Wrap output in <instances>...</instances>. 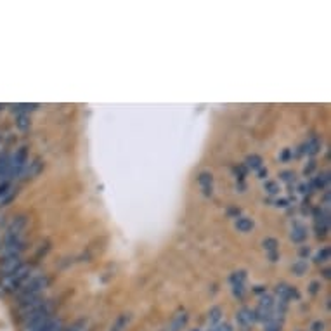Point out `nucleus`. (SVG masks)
<instances>
[{
  "label": "nucleus",
  "instance_id": "1",
  "mask_svg": "<svg viewBox=\"0 0 331 331\" xmlns=\"http://www.w3.org/2000/svg\"><path fill=\"white\" fill-rule=\"evenodd\" d=\"M30 272H32V266L23 264L18 271L13 272V274L2 278V283H0V291H2V293H16L19 288H21L23 284L30 279Z\"/></svg>",
  "mask_w": 331,
  "mask_h": 331
},
{
  "label": "nucleus",
  "instance_id": "2",
  "mask_svg": "<svg viewBox=\"0 0 331 331\" xmlns=\"http://www.w3.org/2000/svg\"><path fill=\"white\" fill-rule=\"evenodd\" d=\"M26 161H28V147L23 146L9 158V163H7L9 179H13V177H16L18 174H21V170L26 167Z\"/></svg>",
  "mask_w": 331,
  "mask_h": 331
},
{
  "label": "nucleus",
  "instance_id": "3",
  "mask_svg": "<svg viewBox=\"0 0 331 331\" xmlns=\"http://www.w3.org/2000/svg\"><path fill=\"white\" fill-rule=\"evenodd\" d=\"M26 215H18L14 217L13 220H11L9 227L6 229V234H4V241H13V239H18V237H21L23 231H25L26 227Z\"/></svg>",
  "mask_w": 331,
  "mask_h": 331
},
{
  "label": "nucleus",
  "instance_id": "4",
  "mask_svg": "<svg viewBox=\"0 0 331 331\" xmlns=\"http://www.w3.org/2000/svg\"><path fill=\"white\" fill-rule=\"evenodd\" d=\"M23 250H25V241H23V237H18V239L13 241H4L2 248H0V255H2V259H7V257H21Z\"/></svg>",
  "mask_w": 331,
  "mask_h": 331
},
{
  "label": "nucleus",
  "instance_id": "5",
  "mask_svg": "<svg viewBox=\"0 0 331 331\" xmlns=\"http://www.w3.org/2000/svg\"><path fill=\"white\" fill-rule=\"evenodd\" d=\"M21 266H23L21 257H7V259H2V264H0V276L6 278V276L13 274L14 271H18Z\"/></svg>",
  "mask_w": 331,
  "mask_h": 331
},
{
  "label": "nucleus",
  "instance_id": "6",
  "mask_svg": "<svg viewBox=\"0 0 331 331\" xmlns=\"http://www.w3.org/2000/svg\"><path fill=\"white\" fill-rule=\"evenodd\" d=\"M236 321H237V324L243 326V328H250V326H253L257 322L255 310L248 309V307H241L236 314Z\"/></svg>",
  "mask_w": 331,
  "mask_h": 331
},
{
  "label": "nucleus",
  "instance_id": "7",
  "mask_svg": "<svg viewBox=\"0 0 331 331\" xmlns=\"http://www.w3.org/2000/svg\"><path fill=\"white\" fill-rule=\"evenodd\" d=\"M189 322V314L186 312V310H182V312H177L172 317V321H170L169 324V331H182L188 326Z\"/></svg>",
  "mask_w": 331,
  "mask_h": 331
},
{
  "label": "nucleus",
  "instance_id": "8",
  "mask_svg": "<svg viewBox=\"0 0 331 331\" xmlns=\"http://www.w3.org/2000/svg\"><path fill=\"white\" fill-rule=\"evenodd\" d=\"M276 295H278L279 298L283 300V302H288L290 298H298V291L295 290L293 286H290V284L286 283H281L276 286Z\"/></svg>",
  "mask_w": 331,
  "mask_h": 331
},
{
  "label": "nucleus",
  "instance_id": "9",
  "mask_svg": "<svg viewBox=\"0 0 331 331\" xmlns=\"http://www.w3.org/2000/svg\"><path fill=\"white\" fill-rule=\"evenodd\" d=\"M198 184L201 186V189H203L206 196H210L213 189V175L210 172H201L200 177H198Z\"/></svg>",
  "mask_w": 331,
  "mask_h": 331
},
{
  "label": "nucleus",
  "instance_id": "10",
  "mask_svg": "<svg viewBox=\"0 0 331 331\" xmlns=\"http://www.w3.org/2000/svg\"><path fill=\"white\" fill-rule=\"evenodd\" d=\"M222 309L220 307H212V309L208 310V315H206V324L210 326V328H215L217 324H220L222 321Z\"/></svg>",
  "mask_w": 331,
  "mask_h": 331
},
{
  "label": "nucleus",
  "instance_id": "11",
  "mask_svg": "<svg viewBox=\"0 0 331 331\" xmlns=\"http://www.w3.org/2000/svg\"><path fill=\"white\" fill-rule=\"evenodd\" d=\"M42 167H44V163H42V159L40 158H37V159H33L32 163L28 165V169L25 170V177L26 179H30V177H35V175H38L40 174V170H42Z\"/></svg>",
  "mask_w": 331,
  "mask_h": 331
},
{
  "label": "nucleus",
  "instance_id": "12",
  "mask_svg": "<svg viewBox=\"0 0 331 331\" xmlns=\"http://www.w3.org/2000/svg\"><path fill=\"white\" fill-rule=\"evenodd\" d=\"M253 220L248 219V217H239V219L236 220V229L239 232H250L253 229Z\"/></svg>",
  "mask_w": 331,
  "mask_h": 331
},
{
  "label": "nucleus",
  "instance_id": "13",
  "mask_svg": "<svg viewBox=\"0 0 331 331\" xmlns=\"http://www.w3.org/2000/svg\"><path fill=\"white\" fill-rule=\"evenodd\" d=\"M290 237L295 241V243H302V241L307 237V229L303 227V225H295L293 231H291V234H290Z\"/></svg>",
  "mask_w": 331,
  "mask_h": 331
},
{
  "label": "nucleus",
  "instance_id": "14",
  "mask_svg": "<svg viewBox=\"0 0 331 331\" xmlns=\"http://www.w3.org/2000/svg\"><path fill=\"white\" fill-rule=\"evenodd\" d=\"M30 125H32V122H30V115L28 113H19V115L16 116V127L19 128V130H28Z\"/></svg>",
  "mask_w": 331,
  "mask_h": 331
},
{
  "label": "nucleus",
  "instance_id": "15",
  "mask_svg": "<svg viewBox=\"0 0 331 331\" xmlns=\"http://www.w3.org/2000/svg\"><path fill=\"white\" fill-rule=\"evenodd\" d=\"M128 321H130V315H128V314L118 315V319L115 321V324L111 326V331H123V329L127 328Z\"/></svg>",
  "mask_w": 331,
  "mask_h": 331
},
{
  "label": "nucleus",
  "instance_id": "16",
  "mask_svg": "<svg viewBox=\"0 0 331 331\" xmlns=\"http://www.w3.org/2000/svg\"><path fill=\"white\" fill-rule=\"evenodd\" d=\"M305 153L307 154H310V156H314V154H317L319 153V149H321V142H319V139L317 137H312L310 139L309 142L305 144Z\"/></svg>",
  "mask_w": 331,
  "mask_h": 331
},
{
  "label": "nucleus",
  "instance_id": "17",
  "mask_svg": "<svg viewBox=\"0 0 331 331\" xmlns=\"http://www.w3.org/2000/svg\"><path fill=\"white\" fill-rule=\"evenodd\" d=\"M244 279H246V272L244 271H236L231 276V284L232 286H244Z\"/></svg>",
  "mask_w": 331,
  "mask_h": 331
},
{
  "label": "nucleus",
  "instance_id": "18",
  "mask_svg": "<svg viewBox=\"0 0 331 331\" xmlns=\"http://www.w3.org/2000/svg\"><path fill=\"white\" fill-rule=\"evenodd\" d=\"M262 244H264V248H266V252H269V253H276L278 252V246H279L276 237H266Z\"/></svg>",
  "mask_w": 331,
  "mask_h": 331
},
{
  "label": "nucleus",
  "instance_id": "19",
  "mask_svg": "<svg viewBox=\"0 0 331 331\" xmlns=\"http://www.w3.org/2000/svg\"><path fill=\"white\" fill-rule=\"evenodd\" d=\"M246 167L252 170H259L260 167H262V158H260L259 154H252V156L246 158Z\"/></svg>",
  "mask_w": 331,
  "mask_h": 331
},
{
  "label": "nucleus",
  "instance_id": "20",
  "mask_svg": "<svg viewBox=\"0 0 331 331\" xmlns=\"http://www.w3.org/2000/svg\"><path fill=\"white\" fill-rule=\"evenodd\" d=\"M61 329H63V321H61V319H52V317L49 319V322L44 328V331H61Z\"/></svg>",
  "mask_w": 331,
  "mask_h": 331
},
{
  "label": "nucleus",
  "instance_id": "21",
  "mask_svg": "<svg viewBox=\"0 0 331 331\" xmlns=\"http://www.w3.org/2000/svg\"><path fill=\"white\" fill-rule=\"evenodd\" d=\"M307 269H309V266H307L305 260H298L297 264H293L291 271H293V274H297V276H303L307 272Z\"/></svg>",
  "mask_w": 331,
  "mask_h": 331
},
{
  "label": "nucleus",
  "instance_id": "22",
  "mask_svg": "<svg viewBox=\"0 0 331 331\" xmlns=\"http://www.w3.org/2000/svg\"><path fill=\"white\" fill-rule=\"evenodd\" d=\"M329 255H331L329 248H322V250L319 252L317 255H315V262H319V264L328 262V260H329Z\"/></svg>",
  "mask_w": 331,
  "mask_h": 331
},
{
  "label": "nucleus",
  "instance_id": "23",
  "mask_svg": "<svg viewBox=\"0 0 331 331\" xmlns=\"http://www.w3.org/2000/svg\"><path fill=\"white\" fill-rule=\"evenodd\" d=\"M259 307H264V309H274V300H272V297H269V295H264V297L260 298Z\"/></svg>",
  "mask_w": 331,
  "mask_h": 331
},
{
  "label": "nucleus",
  "instance_id": "24",
  "mask_svg": "<svg viewBox=\"0 0 331 331\" xmlns=\"http://www.w3.org/2000/svg\"><path fill=\"white\" fill-rule=\"evenodd\" d=\"M328 181H329V174L324 172V174H321L317 177V181H315V186H317V188H324V186L328 184Z\"/></svg>",
  "mask_w": 331,
  "mask_h": 331
},
{
  "label": "nucleus",
  "instance_id": "25",
  "mask_svg": "<svg viewBox=\"0 0 331 331\" xmlns=\"http://www.w3.org/2000/svg\"><path fill=\"white\" fill-rule=\"evenodd\" d=\"M266 191H267L269 194H278V193H279V186H278V182H272V181L266 182Z\"/></svg>",
  "mask_w": 331,
  "mask_h": 331
},
{
  "label": "nucleus",
  "instance_id": "26",
  "mask_svg": "<svg viewBox=\"0 0 331 331\" xmlns=\"http://www.w3.org/2000/svg\"><path fill=\"white\" fill-rule=\"evenodd\" d=\"M35 108H38V104H18V106H14V110H18L19 113H26V111H32Z\"/></svg>",
  "mask_w": 331,
  "mask_h": 331
},
{
  "label": "nucleus",
  "instance_id": "27",
  "mask_svg": "<svg viewBox=\"0 0 331 331\" xmlns=\"http://www.w3.org/2000/svg\"><path fill=\"white\" fill-rule=\"evenodd\" d=\"M210 331H232V328H231V324H217L215 328H212Z\"/></svg>",
  "mask_w": 331,
  "mask_h": 331
},
{
  "label": "nucleus",
  "instance_id": "28",
  "mask_svg": "<svg viewBox=\"0 0 331 331\" xmlns=\"http://www.w3.org/2000/svg\"><path fill=\"white\" fill-rule=\"evenodd\" d=\"M319 286H321V284H319V281H312V283H310L309 291H310V293H312V295H315V293H317V291H319Z\"/></svg>",
  "mask_w": 331,
  "mask_h": 331
},
{
  "label": "nucleus",
  "instance_id": "29",
  "mask_svg": "<svg viewBox=\"0 0 331 331\" xmlns=\"http://www.w3.org/2000/svg\"><path fill=\"white\" fill-rule=\"evenodd\" d=\"M312 331H324V322L322 321H315L312 324Z\"/></svg>",
  "mask_w": 331,
  "mask_h": 331
},
{
  "label": "nucleus",
  "instance_id": "30",
  "mask_svg": "<svg viewBox=\"0 0 331 331\" xmlns=\"http://www.w3.org/2000/svg\"><path fill=\"white\" fill-rule=\"evenodd\" d=\"M281 177H283V181H288V182H290L291 177H295V175H293V172H283Z\"/></svg>",
  "mask_w": 331,
  "mask_h": 331
},
{
  "label": "nucleus",
  "instance_id": "31",
  "mask_svg": "<svg viewBox=\"0 0 331 331\" xmlns=\"http://www.w3.org/2000/svg\"><path fill=\"white\" fill-rule=\"evenodd\" d=\"M80 326H81V322H78V324H75V326H71V328H63L61 331H81Z\"/></svg>",
  "mask_w": 331,
  "mask_h": 331
},
{
  "label": "nucleus",
  "instance_id": "32",
  "mask_svg": "<svg viewBox=\"0 0 331 331\" xmlns=\"http://www.w3.org/2000/svg\"><path fill=\"white\" fill-rule=\"evenodd\" d=\"M314 167H315V163H314V161H310V165H309V167H305V170H303V172H305V174H310V172H312V170H314Z\"/></svg>",
  "mask_w": 331,
  "mask_h": 331
},
{
  "label": "nucleus",
  "instance_id": "33",
  "mask_svg": "<svg viewBox=\"0 0 331 331\" xmlns=\"http://www.w3.org/2000/svg\"><path fill=\"white\" fill-rule=\"evenodd\" d=\"M281 158H283V159H288V158H290V151H284V153H283V156H281Z\"/></svg>",
  "mask_w": 331,
  "mask_h": 331
},
{
  "label": "nucleus",
  "instance_id": "34",
  "mask_svg": "<svg viewBox=\"0 0 331 331\" xmlns=\"http://www.w3.org/2000/svg\"><path fill=\"white\" fill-rule=\"evenodd\" d=\"M300 253H302V255H309V248H302Z\"/></svg>",
  "mask_w": 331,
  "mask_h": 331
},
{
  "label": "nucleus",
  "instance_id": "35",
  "mask_svg": "<svg viewBox=\"0 0 331 331\" xmlns=\"http://www.w3.org/2000/svg\"><path fill=\"white\" fill-rule=\"evenodd\" d=\"M266 175H267V170H260V177L264 179V177H266Z\"/></svg>",
  "mask_w": 331,
  "mask_h": 331
},
{
  "label": "nucleus",
  "instance_id": "36",
  "mask_svg": "<svg viewBox=\"0 0 331 331\" xmlns=\"http://www.w3.org/2000/svg\"><path fill=\"white\" fill-rule=\"evenodd\" d=\"M278 205H279V206H286V201L281 200V201H278Z\"/></svg>",
  "mask_w": 331,
  "mask_h": 331
},
{
  "label": "nucleus",
  "instance_id": "37",
  "mask_svg": "<svg viewBox=\"0 0 331 331\" xmlns=\"http://www.w3.org/2000/svg\"><path fill=\"white\" fill-rule=\"evenodd\" d=\"M193 331H200V329H193Z\"/></svg>",
  "mask_w": 331,
  "mask_h": 331
}]
</instances>
